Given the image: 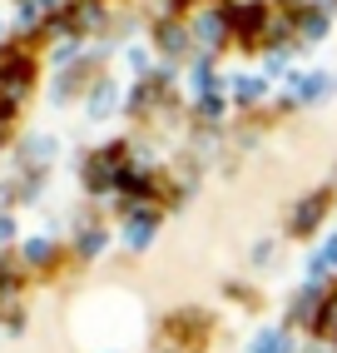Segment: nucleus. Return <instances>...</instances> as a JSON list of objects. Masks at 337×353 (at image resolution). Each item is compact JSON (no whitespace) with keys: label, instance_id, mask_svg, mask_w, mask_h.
I'll return each mask as SVG.
<instances>
[{"label":"nucleus","instance_id":"obj_1","mask_svg":"<svg viewBox=\"0 0 337 353\" xmlns=\"http://www.w3.org/2000/svg\"><path fill=\"white\" fill-rule=\"evenodd\" d=\"M30 80H35V60H30V55H20V50L0 55V90H6L10 100H15V95H25Z\"/></svg>","mask_w":337,"mask_h":353},{"label":"nucleus","instance_id":"obj_2","mask_svg":"<svg viewBox=\"0 0 337 353\" xmlns=\"http://www.w3.org/2000/svg\"><path fill=\"white\" fill-rule=\"evenodd\" d=\"M323 209H327V190L323 194H312V199H303L298 204V214H293V234H312L323 224Z\"/></svg>","mask_w":337,"mask_h":353},{"label":"nucleus","instance_id":"obj_3","mask_svg":"<svg viewBox=\"0 0 337 353\" xmlns=\"http://www.w3.org/2000/svg\"><path fill=\"white\" fill-rule=\"evenodd\" d=\"M154 229H159V219H154V214H134V219H129V229H124V239H129V249H149V239H154Z\"/></svg>","mask_w":337,"mask_h":353},{"label":"nucleus","instance_id":"obj_4","mask_svg":"<svg viewBox=\"0 0 337 353\" xmlns=\"http://www.w3.org/2000/svg\"><path fill=\"white\" fill-rule=\"evenodd\" d=\"M154 40H159V50H168V55H179L184 50V26H174V20H154Z\"/></svg>","mask_w":337,"mask_h":353},{"label":"nucleus","instance_id":"obj_5","mask_svg":"<svg viewBox=\"0 0 337 353\" xmlns=\"http://www.w3.org/2000/svg\"><path fill=\"white\" fill-rule=\"evenodd\" d=\"M194 35H199L204 45H219V40L228 35V20H224V15H194Z\"/></svg>","mask_w":337,"mask_h":353},{"label":"nucleus","instance_id":"obj_6","mask_svg":"<svg viewBox=\"0 0 337 353\" xmlns=\"http://www.w3.org/2000/svg\"><path fill=\"white\" fill-rule=\"evenodd\" d=\"M114 105H119V90L109 80H100V85H94V100H89V120H105Z\"/></svg>","mask_w":337,"mask_h":353},{"label":"nucleus","instance_id":"obj_7","mask_svg":"<svg viewBox=\"0 0 337 353\" xmlns=\"http://www.w3.org/2000/svg\"><path fill=\"white\" fill-rule=\"evenodd\" d=\"M298 30H303L307 40H323V35H327V15H323V10H303V15H298Z\"/></svg>","mask_w":337,"mask_h":353},{"label":"nucleus","instance_id":"obj_8","mask_svg":"<svg viewBox=\"0 0 337 353\" xmlns=\"http://www.w3.org/2000/svg\"><path fill=\"white\" fill-rule=\"evenodd\" d=\"M105 239H109L105 229H85V234H80V259H94V254L105 249Z\"/></svg>","mask_w":337,"mask_h":353},{"label":"nucleus","instance_id":"obj_9","mask_svg":"<svg viewBox=\"0 0 337 353\" xmlns=\"http://www.w3.org/2000/svg\"><path fill=\"white\" fill-rule=\"evenodd\" d=\"M20 254H25V264L35 269V264H50V254H55V249H50V239H30Z\"/></svg>","mask_w":337,"mask_h":353},{"label":"nucleus","instance_id":"obj_10","mask_svg":"<svg viewBox=\"0 0 337 353\" xmlns=\"http://www.w3.org/2000/svg\"><path fill=\"white\" fill-rule=\"evenodd\" d=\"M253 353H287V339H283V334H273V328H268V334H258Z\"/></svg>","mask_w":337,"mask_h":353},{"label":"nucleus","instance_id":"obj_11","mask_svg":"<svg viewBox=\"0 0 337 353\" xmlns=\"http://www.w3.org/2000/svg\"><path fill=\"white\" fill-rule=\"evenodd\" d=\"M327 90V75H307V80H298V100H318Z\"/></svg>","mask_w":337,"mask_h":353},{"label":"nucleus","instance_id":"obj_12","mask_svg":"<svg viewBox=\"0 0 337 353\" xmlns=\"http://www.w3.org/2000/svg\"><path fill=\"white\" fill-rule=\"evenodd\" d=\"M50 154H55V139H45V134H35L30 145H25V159H40V164H45Z\"/></svg>","mask_w":337,"mask_h":353},{"label":"nucleus","instance_id":"obj_13","mask_svg":"<svg viewBox=\"0 0 337 353\" xmlns=\"http://www.w3.org/2000/svg\"><path fill=\"white\" fill-rule=\"evenodd\" d=\"M233 90H238V105H253V100L263 95V85H258V80H238Z\"/></svg>","mask_w":337,"mask_h":353},{"label":"nucleus","instance_id":"obj_14","mask_svg":"<svg viewBox=\"0 0 337 353\" xmlns=\"http://www.w3.org/2000/svg\"><path fill=\"white\" fill-rule=\"evenodd\" d=\"M199 114H204V120H219V114H224V95H204L199 100Z\"/></svg>","mask_w":337,"mask_h":353},{"label":"nucleus","instance_id":"obj_15","mask_svg":"<svg viewBox=\"0 0 337 353\" xmlns=\"http://www.w3.org/2000/svg\"><path fill=\"white\" fill-rule=\"evenodd\" d=\"M10 114H15V100L6 95V90H0V120H10Z\"/></svg>","mask_w":337,"mask_h":353},{"label":"nucleus","instance_id":"obj_16","mask_svg":"<svg viewBox=\"0 0 337 353\" xmlns=\"http://www.w3.org/2000/svg\"><path fill=\"white\" fill-rule=\"evenodd\" d=\"M10 234H15V224H10V214H0V244H6V239H10Z\"/></svg>","mask_w":337,"mask_h":353}]
</instances>
